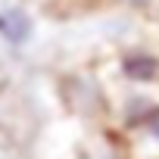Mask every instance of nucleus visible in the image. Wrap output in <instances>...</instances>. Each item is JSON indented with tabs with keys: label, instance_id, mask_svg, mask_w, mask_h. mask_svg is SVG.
<instances>
[{
	"label": "nucleus",
	"instance_id": "obj_1",
	"mask_svg": "<svg viewBox=\"0 0 159 159\" xmlns=\"http://www.w3.org/2000/svg\"><path fill=\"white\" fill-rule=\"evenodd\" d=\"M38 13L31 0H0V53L7 59H22L38 44Z\"/></svg>",
	"mask_w": 159,
	"mask_h": 159
},
{
	"label": "nucleus",
	"instance_id": "obj_2",
	"mask_svg": "<svg viewBox=\"0 0 159 159\" xmlns=\"http://www.w3.org/2000/svg\"><path fill=\"white\" fill-rule=\"evenodd\" d=\"M106 91V119L116 134L131 131L150 112L159 109V88H128V84H103Z\"/></svg>",
	"mask_w": 159,
	"mask_h": 159
},
{
	"label": "nucleus",
	"instance_id": "obj_3",
	"mask_svg": "<svg viewBox=\"0 0 159 159\" xmlns=\"http://www.w3.org/2000/svg\"><path fill=\"white\" fill-rule=\"evenodd\" d=\"M112 81L128 88H159V44L134 41L112 53Z\"/></svg>",
	"mask_w": 159,
	"mask_h": 159
},
{
	"label": "nucleus",
	"instance_id": "obj_4",
	"mask_svg": "<svg viewBox=\"0 0 159 159\" xmlns=\"http://www.w3.org/2000/svg\"><path fill=\"white\" fill-rule=\"evenodd\" d=\"M122 159H159V109L125 134H116Z\"/></svg>",
	"mask_w": 159,
	"mask_h": 159
},
{
	"label": "nucleus",
	"instance_id": "obj_5",
	"mask_svg": "<svg viewBox=\"0 0 159 159\" xmlns=\"http://www.w3.org/2000/svg\"><path fill=\"white\" fill-rule=\"evenodd\" d=\"M109 7L134 19H159V0H109Z\"/></svg>",
	"mask_w": 159,
	"mask_h": 159
},
{
	"label": "nucleus",
	"instance_id": "obj_6",
	"mask_svg": "<svg viewBox=\"0 0 159 159\" xmlns=\"http://www.w3.org/2000/svg\"><path fill=\"white\" fill-rule=\"evenodd\" d=\"M31 3H59V0H31Z\"/></svg>",
	"mask_w": 159,
	"mask_h": 159
}]
</instances>
